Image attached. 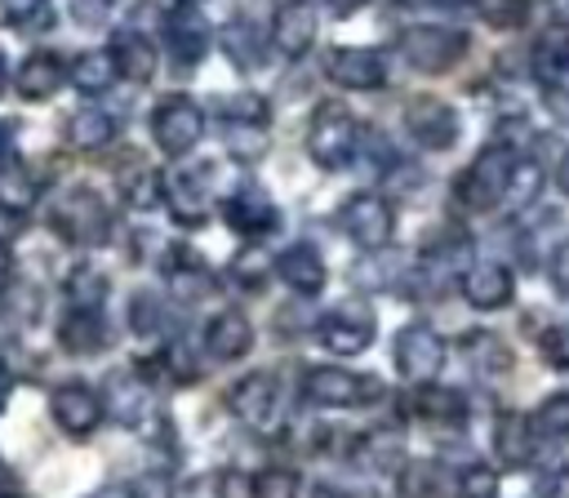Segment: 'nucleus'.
<instances>
[{
  "mask_svg": "<svg viewBox=\"0 0 569 498\" xmlns=\"http://www.w3.org/2000/svg\"><path fill=\"white\" fill-rule=\"evenodd\" d=\"M49 227L71 249H102L111 240V209L89 182H67L49 205Z\"/></svg>",
  "mask_w": 569,
  "mask_h": 498,
  "instance_id": "nucleus-1",
  "label": "nucleus"
},
{
  "mask_svg": "<svg viewBox=\"0 0 569 498\" xmlns=\"http://www.w3.org/2000/svg\"><path fill=\"white\" fill-rule=\"evenodd\" d=\"M516 156H520V151H516L507 138L485 142V147L471 156V165L458 169V178H453V200H458L467 213H489V209H498Z\"/></svg>",
  "mask_w": 569,
  "mask_h": 498,
  "instance_id": "nucleus-2",
  "label": "nucleus"
},
{
  "mask_svg": "<svg viewBox=\"0 0 569 498\" xmlns=\"http://www.w3.org/2000/svg\"><path fill=\"white\" fill-rule=\"evenodd\" d=\"M396 49L400 58L422 71V76H445L453 71L467 49H471V36L462 27H449V22H409L400 36H396Z\"/></svg>",
  "mask_w": 569,
  "mask_h": 498,
  "instance_id": "nucleus-3",
  "label": "nucleus"
},
{
  "mask_svg": "<svg viewBox=\"0 0 569 498\" xmlns=\"http://www.w3.org/2000/svg\"><path fill=\"white\" fill-rule=\"evenodd\" d=\"M360 138H365V129H360V120L342 102H320L311 124H307V156L325 173H338V169L356 165Z\"/></svg>",
  "mask_w": 569,
  "mask_h": 498,
  "instance_id": "nucleus-4",
  "label": "nucleus"
},
{
  "mask_svg": "<svg viewBox=\"0 0 569 498\" xmlns=\"http://www.w3.org/2000/svg\"><path fill=\"white\" fill-rule=\"evenodd\" d=\"M227 409L240 427H249L258 436H271L284 422V387L271 369H249L244 378H236L227 387Z\"/></svg>",
  "mask_w": 569,
  "mask_h": 498,
  "instance_id": "nucleus-5",
  "label": "nucleus"
},
{
  "mask_svg": "<svg viewBox=\"0 0 569 498\" xmlns=\"http://www.w3.org/2000/svg\"><path fill=\"white\" fill-rule=\"evenodd\" d=\"M151 138L173 160L191 156L200 147V138H204V107L191 93H164V98H156V107H151Z\"/></svg>",
  "mask_w": 569,
  "mask_h": 498,
  "instance_id": "nucleus-6",
  "label": "nucleus"
},
{
  "mask_svg": "<svg viewBox=\"0 0 569 498\" xmlns=\"http://www.w3.org/2000/svg\"><path fill=\"white\" fill-rule=\"evenodd\" d=\"M338 227H342V236H347L356 249H365V253L387 249V245L396 240V205H391L387 196H378V191H356V196L342 200Z\"/></svg>",
  "mask_w": 569,
  "mask_h": 498,
  "instance_id": "nucleus-7",
  "label": "nucleus"
},
{
  "mask_svg": "<svg viewBox=\"0 0 569 498\" xmlns=\"http://www.w3.org/2000/svg\"><path fill=\"white\" fill-rule=\"evenodd\" d=\"M311 325H316V338L325 342V351H333V356H360V351H369V342L378 333V320H373L369 302H360V298H342V302L325 307Z\"/></svg>",
  "mask_w": 569,
  "mask_h": 498,
  "instance_id": "nucleus-8",
  "label": "nucleus"
},
{
  "mask_svg": "<svg viewBox=\"0 0 569 498\" xmlns=\"http://www.w3.org/2000/svg\"><path fill=\"white\" fill-rule=\"evenodd\" d=\"M445 351H449V347H445L440 329L427 325V320H409V325L396 333V342H391L396 374H400L409 387L440 378V369H445Z\"/></svg>",
  "mask_w": 569,
  "mask_h": 498,
  "instance_id": "nucleus-9",
  "label": "nucleus"
},
{
  "mask_svg": "<svg viewBox=\"0 0 569 498\" xmlns=\"http://www.w3.org/2000/svg\"><path fill=\"white\" fill-rule=\"evenodd\" d=\"M378 391H382L378 378L351 374L342 365H320V369H307V378H302V396L316 409H360V405L378 400Z\"/></svg>",
  "mask_w": 569,
  "mask_h": 498,
  "instance_id": "nucleus-10",
  "label": "nucleus"
},
{
  "mask_svg": "<svg viewBox=\"0 0 569 498\" xmlns=\"http://www.w3.org/2000/svg\"><path fill=\"white\" fill-rule=\"evenodd\" d=\"M49 418L58 422L62 436L84 440V436H93V431L102 427V418H107L102 391H98L93 382H84V378H67V382H58V387L49 391Z\"/></svg>",
  "mask_w": 569,
  "mask_h": 498,
  "instance_id": "nucleus-11",
  "label": "nucleus"
},
{
  "mask_svg": "<svg viewBox=\"0 0 569 498\" xmlns=\"http://www.w3.org/2000/svg\"><path fill=\"white\" fill-rule=\"evenodd\" d=\"M405 133L422 151H449L462 138V116L436 93H413L405 102Z\"/></svg>",
  "mask_w": 569,
  "mask_h": 498,
  "instance_id": "nucleus-12",
  "label": "nucleus"
},
{
  "mask_svg": "<svg viewBox=\"0 0 569 498\" xmlns=\"http://www.w3.org/2000/svg\"><path fill=\"white\" fill-rule=\"evenodd\" d=\"M160 205H169L173 222L182 227H204L213 213V187H209V165H182L164 173Z\"/></svg>",
  "mask_w": 569,
  "mask_h": 498,
  "instance_id": "nucleus-13",
  "label": "nucleus"
},
{
  "mask_svg": "<svg viewBox=\"0 0 569 498\" xmlns=\"http://www.w3.org/2000/svg\"><path fill=\"white\" fill-rule=\"evenodd\" d=\"M218 213H222V222H227L236 236H249V240L271 236V231L280 227V205H276L258 182H240V187H231V191L222 196Z\"/></svg>",
  "mask_w": 569,
  "mask_h": 498,
  "instance_id": "nucleus-14",
  "label": "nucleus"
},
{
  "mask_svg": "<svg viewBox=\"0 0 569 498\" xmlns=\"http://www.w3.org/2000/svg\"><path fill=\"white\" fill-rule=\"evenodd\" d=\"M325 76L338 89H356V93H373L387 84V58L373 44H338L325 58Z\"/></svg>",
  "mask_w": 569,
  "mask_h": 498,
  "instance_id": "nucleus-15",
  "label": "nucleus"
},
{
  "mask_svg": "<svg viewBox=\"0 0 569 498\" xmlns=\"http://www.w3.org/2000/svg\"><path fill=\"white\" fill-rule=\"evenodd\" d=\"M458 289H462V302L471 311H502L516 298V276H511L507 262L480 258V262H467L458 271Z\"/></svg>",
  "mask_w": 569,
  "mask_h": 498,
  "instance_id": "nucleus-16",
  "label": "nucleus"
},
{
  "mask_svg": "<svg viewBox=\"0 0 569 498\" xmlns=\"http://www.w3.org/2000/svg\"><path fill=\"white\" fill-rule=\"evenodd\" d=\"M160 36H164V49H169L173 67H182V71L200 67L204 53H209V44H213V31H209V22L196 13V4H173V13H164Z\"/></svg>",
  "mask_w": 569,
  "mask_h": 498,
  "instance_id": "nucleus-17",
  "label": "nucleus"
},
{
  "mask_svg": "<svg viewBox=\"0 0 569 498\" xmlns=\"http://www.w3.org/2000/svg\"><path fill=\"white\" fill-rule=\"evenodd\" d=\"M102 391V409L120 422V427H142L151 418V382L142 378V369H111Z\"/></svg>",
  "mask_w": 569,
  "mask_h": 498,
  "instance_id": "nucleus-18",
  "label": "nucleus"
},
{
  "mask_svg": "<svg viewBox=\"0 0 569 498\" xmlns=\"http://www.w3.org/2000/svg\"><path fill=\"white\" fill-rule=\"evenodd\" d=\"M347 458L360 471H369V476H396V467L409 458V445H405V431L400 427L378 422V427H365V431L351 436Z\"/></svg>",
  "mask_w": 569,
  "mask_h": 498,
  "instance_id": "nucleus-19",
  "label": "nucleus"
},
{
  "mask_svg": "<svg viewBox=\"0 0 569 498\" xmlns=\"http://www.w3.org/2000/svg\"><path fill=\"white\" fill-rule=\"evenodd\" d=\"M316 9L307 4V0H284L280 9H276V18H271V49L284 58V62H298V58H307L311 53V44H316Z\"/></svg>",
  "mask_w": 569,
  "mask_h": 498,
  "instance_id": "nucleus-20",
  "label": "nucleus"
},
{
  "mask_svg": "<svg viewBox=\"0 0 569 498\" xmlns=\"http://www.w3.org/2000/svg\"><path fill=\"white\" fill-rule=\"evenodd\" d=\"M271 271H276V276H280L298 298L320 293V289H325V280H329V267H325V258H320V249H316L311 240H293V245H284V249L276 253Z\"/></svg>",
  "mask_w": 569,
  "mask_h": 498,
  "instance_id": "nucleus-21",
  "label": "nucleus"
},
{
  "mask_svg": "<svg viewBox=\"0 0 569 498\" xmlns=\"http://www.w3.org/2000/svg\"><path fill=\"white\" fill-rule=\"evenodd\" d=\"M58 347L67 356H98L111 347V329L102 307H67L58 320Z\"/></svg>",
  "mask_w": 569,
  "mask_h": 498,
  "instance_id": "nucleus-22",
  "label": "nucleus"
},
{
  "mask_svg": "<svg viewBox=\"0 0 569 498\" xmlns=\"http://www.w3.org/2000/svg\"><path fill=\"white\" fill-rule=\"evenodd\" d=\"M107 53H111V62H116V76L129 80V84H147V80L156 76V67H160V49H156V40L142 36L138 27H120V31L111 36Z\"/></svg>",
  "mask_w": 569,
  "mask_h": 498,
  "instance_id": "nucleus-23",
  "label": "nucleus"
},
{
  "mask_svg": "<svg viewBox=\"0 0 569 498\" xmlns=\"http://www.w3.org/2000/svg\"><path fill=\"white\" fill-rule=\"evenodd\" d=\"M160 271H164L169 293L182 298V302H200V298L213 289V271L204 267V258H200L191 245H169Z\"/></svg>",
  "mask_w": 569,
  "mask_h": 498,
  "instance_id": "nucleus-24",
  "label": "nucleus"
},
{
  "mask_svg": "<svg viewBox=\"0 0 569 498\" xmlns=\"http://www.w3.org/2000/svg\"><path fill=\"white\" fill-rule=\"evenodd\" d=\"M249 347H253V325H249V316L240 307H222V311H213L204 320V356L209 360L227 365V360L249 356Z\"/></svg>",
  "mask_w": 569,
  "mask_h": 498,
  "instance_id": "nucleus-25",
  "label": "nucleus"
},
{
  "mask_svg": "<svg viewBox=\"0 0 569 498\" xmlns=\"http://www.w3.org/2000/svg\"><path fill=\"white\" fill-rule=\"evenodd\" d=\"M542 436L533 431V418L525 409H507L493 418V454L502 467H529L538 458Z\"/></svg>",
  "mask_w": 569,
  "mask_h": 498,
  "instance_id": "nucleus-26",
  "label": "nucleus"
},
{
  "mask_svg": "<svg viewBox=\"0 0 569 498\" xmlns=\"http://www.w3.org/2000/svg\"><path fill=\"white\" fill-rule=\"evenodd\" d=\"M62 84H67V62H62L53 49H31V53L18 62L9 89H18V98H27V102H44V98H53Z\"/></svg>",
  "mask_w": 569,
  "mask_h": 498,
  "instance_id": "nucleus-27",
  "label": "nucleus"
},
{
  "mask_svg": "<svg viewBox=\"0 0 569 498\" xmlns=\"http://www.w3.org/2000/svg\"><path fill=\"white\" fill-rule=\"evenodd\" d=\"M405 409L413 418H427V422H440V427H462L467 422V396L458 387H445V382H418L405 400Z\"/></svg>",
  "mask_w": 569,
  "mask_h": 498,
  "instance_id": "nucleus-28",
  "label": "nucleus"
},
{
  "mask_svg": "<svg viewBox=\"0 0 569 498\" xmlns=\"http://www.w3.org/2000/svg\"><path fill=\"white\" fill-rule=\"evenodd\" d=\"M529 71L538 76V84H556L569 80V22H551L533 36L529 44Z\"/></svg>",
  "mask_w": 569,
  "mask_h": 498,
  "instance_id": "nucleus-29",
  "label": "nucleus"
},
{
  "mask_svg": "<svg viewBox=\"0 0 569 498\" xmlns=\"http://www.w3.org/2000/svg\"><path fill=\"white\" fill-rule=\"evenodd\" d=\"M116 133H120V124H116V116L102 111V107H80V111H71V116H67V129H62V138H67L71 151H102V147L116 142Z\"/></svg>",
  "mask_w": 569,
  "mask_h": 498,
  "instance_id": "nucleus-30",
  "label": "nucleus"
},
{
  "mask_svg": "<svg viewBox=\"0 0 569 498\" xmlns=\"http://www.w3.org/2000/svg\"><path fill=\"white\" fill-rule=\"evenodd\" d=\"M218 49H222V58H227L236 71H258L262 58H267V40H262V31H258L249 18H231V22L218 31Z\"/></svg>",
  "mask_w": 569,
  "mask_h": 498,
  "instance_id": "nucleus-31",
  "label": "nucleus"
},
{
  "mask_svg": "<svg viewBox=\"0 0 569 498\" xmlns=\"http://www.w3.org/2000/svg\"><path fill=\"white\" fill-rule=\"evenodd\" d=\"M467 262H471V236L462 227H440L422 240V267L440 276H458Z\"/></svg>",
  "mask_w": 569,
  "mask_h": 498,
  "instance_id": "nucleus-32",
  "label": "nucleus"
},
{
  "mask_svg": "<svg viewBox=\"0 0 569 498\" xmlns=\"http://www.w3.org/2000/svg\"><path fill=\"white\" fill-rule=\"evenodd\" d=\"M542 182H547V169H542V160H533V156H516V165H511V173H507V187H502V209L507 213H529L533 205H538V196H542Z\"/></svg>",
  "mask_w": 569,
  "mask_h": 498,
  "instance_id": "nucleus-33",
  "label": "nucleus"
},
{
  "mask_svg": "<svg viewBox=\"0 0 569 498\" xmlns=\"http://www.w3.org/2000/svg\"><path fill=\"white\" fill-rule=\"evenodd\" d=\"M116 80H120V76H116V62H111L107 49H84V53H76V58L67 62V84L80 89L84 98L107 93Z\"/></svg>",
  "mask_w": 569,
  "mask_h": 498,
  "instance_id": "nucleus-34",
  "label": "nucleus"
},
{
  "mask_svg": "<svg viewBox=\"0 0 569 498\" xmlns=\"http://www.w3.org/2000/svg\"><path fill=\"white\" fill-rule=\"evenodd\" d=\"M462 356H467V369H471L476 378H485V382H493L498 374L511 369V347H507L498 333H489V329L467 333V338H462Z\"/></svg>",
  "mask_w": 569,
  "mask_h": 498,
  "instance_id": "nucleus-35",
  "label": "nucleus"
},
{
  "mask_svg": "<svg viewBox=\"0 0 569 498\" xmlns=\"http://www.w3.org/2000/svg\"><path fill=\"white\" fill-rule=\"evenodd\" d=\"M396 494L400 498H445L449 494V476L436 458H405L396 467Z\"/></svg>",
  "mask_w": 569,
  "mask_h": 498,
  "instance_id": "nucleus-36",
  "label": "nucleus"
},
{
  "mask_svg": "<svg viewBox=\"0 0 569 498\" xmlns=\"http://www.w3.org/2000/svg\"><path fill=\"white\" fill-rule=\"evenodd\" d=\"M160 191H164V173L156 169V165H147V160H129L124 169H120V196H124V205L129 209H156L160 205Z\"/></svg>",
  "mask_w": 569,
  "mask_h": 498,
  "instance_id": "nucleus-37",
  "label": "nucleus"
},
{
  "mask_svg": "<svg viewBox=\"0 0 569 498\" xmlns=\"http://www.w3.org/2000/svg\"><path fill=\"white\" fill-rule=\"evenodd\" d=\"M0 18H4V27L22 31V36H44V31H53L58 9H53V0H0Z\"/></svg>",
  "mask_w": 569,
  "mask_h": 498,
  "instance_id": "nucleus-38",
  "label": "nucleus"
},
{
  "mask_svg": "<svg viewBox=\"0 0 569 498\" xmlns=\"http://www.w3.org/2000/svg\"><path fill=\"white\" fill-rule=\"evenodd\" d=\"M107 289H111V280H107L98 267H89V262L71 267L67 280H62L67 307H102V302H107Z\"/></svg>",
  "mask_w": 569,
  "mask_h": 498,
  "instance_id": "nucleus-39",
  "label": "nucleus"
},
{
  "mask_svg": "<svg viewBox=\"0 0 569 498\" xmlns=\"http://www.w3.org/2000/svg\"><path fill=\"white\" fill-rule=\"evenodd\" d=\"M36 196H40V187H36L27 173H13V169L0 173V218H9L18 231H22V222H27L31 205H36Z\"/></svg>",
  "mask_w": 569,
  "mask_h": 498,
  "instance_id": "nucleus-40",
  "label": "nucleus"
},
{
  "mask_svg": "<svg viewBox=\"0 0 569 498\" xmlns=\"http://www.w3.org/2000/svg\"><path fill=\"white\" fill-rule=\"evenodd\" d=\"M213 116L218 120H240V124H267L271 120V102L253 89H236V93H222L213 98Z\"/></svg>",
  "mask_w": 569,
  "mask_h": 498,
  "instance_id": "nucleus-41",
  "label": "nucleus"
},
{
  "mask_svg": "<svg viewBox=\"0 0 569 498\" xmlns=\"http://www.w3.org/2000/svg\"><path fill=\"white\" fill-rule=\"evenodd\" d=\"M471 9L493 31H520L529 22V13H533V0H471Z\"/></svg>",
  "mask_w": 569,
  "mask_h": 498,
  "instance_id": "nucleus-42",
  "label": "nucleus"
},
{
  "mask_svg": "<svg viewBox=\"0 0 569 498\" xmlns=\"http://www.w3.org/2000/svg\"><path fill=\"white\" fill-rule=\"evenodd\" d=\"M529 418L542 440H569V391H551Z\"/></svg>",
  "mask_w": 569,
  "mask_h": 498,
  "instance_id": "nucleus-43",
  "label": "nucleus"
},
{
  "mask_svg": "<svg viewBox=\"0 0 569 498\" xmlns=\"http://www.w3.org/2000/svg\"><path fill=\"white\" fill-rule=\"evenodd\" d=\"M302 476L293 467H262L249 476V498H298Z\"/></svg>",
  "mask_w": 569,
  "mask_h": 498,
  "instance_id": "nucleus-44",
  "label": "nucleus"
},
{
  "mask_svg": "<svg viewBox=\"0 0 569 498\" xmlns=\"http://www.w3.org/2000/svg\"><path fill=\"white\" fill-rule=\"evenodd\" d=\"M222 142L236 160H262L267 151V124H240V120H222Z\"/></svg>",
  "mask_w": 569,
  "mask_h": 498,
  "instance_id": "nucleus-45",
  "label": "nucleus"
},
{
  "mask_svg": "<svg viewBox=\"0 0 569 498\" xmlns=\"http://www.w3.org/2000/svg\"><path fill=\"white\" fill-rule=\"evenodd\" d=\"M227 276H231L236 289H244V293H262V285H267V276H271V262H267L258 249H240V253L231 258Z\"/></svg>",
  "mask_w": 569,
  "mask_h": 498,
  "instance_id": "nucleus-46",
  "label": "nucleus"
},
{
  "mask_svg": "<svg viewBox=\"0 0 569 498\" xmlns=\"http://www.w3.org/2000/svg\"><path fill=\"white\" fill-rule=\"evenodd\" d=\"M164 320H169V311H164L160 293H151V289L133 293V302H129V325H133L138 338H156V333L164 329Z\"/></svg>",
  "mask_w": 569,
  "mask_h": 498,
  "instance_id": "nucleus-47",
  "label": "nucleus"
},
{
  "mask_svg": "<svg viewBox=\"0 0 569 498\" xmlns=\"http://www.w3.org/2000/svg\"><path fill=\"white\" fill-rule=\"evenodd\" d=\"M538 356H542L547 369L569 374V320H556L538 333Z\"/></svg>",
  "mask_w": 569,
  "mask_h": 498,
  "instance_id": "nucleus-48",
  "label": "nucleus"
},
{
  "mask_svg": "<svg viewBox=\"0 0 569 498\" xmlns=\"http://www.w3.org/2000/svg\"><path fill=\"white\" fill-rule=\"evenodd\" d=\"M453 498H502L498 489V471L485 467V462H467L458 485H453Z\"/></svg>",
  "mask_w": 569,
  "mask_h": 498,
  "instance_id": "nucleus-49",
  "label": "nucleus"
},
{
  "mask_svg": "<svg viewBox=\"0 0 569 498\" xmlns=\"http://www.w3.org/2000/svg\"><path fill=\"white\" fill-rule=\"evenodd\" d=\"M160 369H164L173 382H196V378H200V365H196V351H191L187 338L164 342V351H160Z\"/></svg>",
  "mask_w": 569,
  "mask_h": 498,
  "instance_id": "nucleus-50",
  "label": "nucleus"
},
{
  "mask_svg": "<svg viewBox=\"0 0 569 498\" xmlns=\"http://www.w3.org/2000/svg\"><path fill=\"white\" fill-rule=\"evenodd\" d=\"M542 111H547L556 124H569V80L542 84Z\"/></svg>",
  "mask_w": 569,
  "mask_h": 498,
  "instance_id": "nucleus-51",
  "label": "nucleus"
},
{
  "mask_svg": "<svg viewBox=\"0 0 569 498\" xmlns=\"http://www.w3.org/2000/svg\"><path fill=\"white\" fill-rule=\"evenodd\" d=\"M547 276H551V289H556L560 298H569V240H560V245L551 249V258H547Z\"/></svg>",
  "mask_w": 569,
  "mask_h": 498,
  "instance_id": "nucleus-52",
  "label": "nucleus"
},
{
  "mask_svg": "<svg viewBox=\"0 0 569 498\" xmlns=\"http://www.w3.org/2000/svg\"><path fill=\"white\" fill-rule=\"evenodd\" d=\"M111 4L116 0H71V13H76L80 27H102L107 13H111Z\"/></svg>",
  "mask_w": 569,
  "mask_h": 498,
  "instance_id": "nucleus-53",
  "label": "nucleus"
},
{
  "mask_svg": "<svg viewBox=\"0 0 569 498\" xmlns=\"http://www.w3.org/2000/svg\"><path fill=\"white\" fill-rule=\"evenodd\" d=\"M218 498H249V471L227 467V471L218 476Z\"/></svg>",
  "mask_w": 569,
  "mask_h": 498,
  "instance_id": "nucleus-54",
  "label": "nucleus"
},
{
  "mask_svg": "<svg viewBox=\"0 0 569 498\" xmlns=\"http://www.w3.org/2000/svg\"><path fill=\"white\" fill-rule=\"evenodd\" d=\"M18 160V120H0V173Z\"/></svg>",
  "mask_w": 569,
  "mask_h": 498,
  "instance_id": "nucleus-55",
  "label": "nucleus"
},
{
  "mask_svg": "<svg viewBox=\"0 0 569 498\" xmlns=\"http://www.w3.org/2000/svg\"><path fill=\"white\" fill-rule=\"evenodd\" d=\"M89 498H147V494H142V485H133V480H107V485H98Z\"/></svg>",
  "mask_w": 569,
  "mask_h": 498,
  "instance_id": "nucleus-56",
  "label": "nucleus"
},
{
  "mask_svg": "<svg viewBox=\"0 0 569 498\" xmlns=\"http://www.w3.org/2000/svg\"><path fill=\"white\" fill-rule=\"evenodd\" d=\"M365 4H369V0H325V9H329L333 18H356Z\"/></svg>",
  "mask_w": 569,
  "mask_h": 498,
  "instance_id": "nucleus-57",
  "label": "nucleus"
},
{
  "mask_svg": "<svg viewBox=\"0 0 569 498\" xmlns=\"http://www.w3.org/2000/svg\"><path fill=\"white\" fill-rule=\"evenodd\" d=\"M13 285V253H9V245L0 240V293Z\"/></svg>",
  "mask_w": 569,
  "mask_h": 498,
  "instance_id": "nucleus-58",
  "label": "nucleus"
},
{
  "mask_svg": "<svg viewBox=\"0 0 569 498\" xmlns=\"http://www.w3.org/2000/svg\"><path fill=\"white\" fill-rule=\"evenodd\" d=\"M556 187H560V196H569V151H565L560 165H556Z\"/></svg>",
  "mask_w": 569,
  "mask_h": 498,
  "instance_id": "nucleus-59",
  "label": "nucleus"
},
{
  "mask_svg": "<svg viewBox=\"0 0 569 498\" xmlns=\"http://www.w3.org/2000/svg\"><path fill=\"white\" fill-rule=\"evenodd\" d=\"M9 84H13V67H9V58H4V49H0V98L9 93Z\"/></svg>",
  "mask_w": 569,
  "mask_h": 498,
  "instance_id": "nucleus-60",
  "label": "nucleus"
},
{
  "mask_svg": "<svg viewBox=\"0 0 569 498\" xmlns=\"http://www.w3.org/2000/svg\"><path fill=\"white\" fill-rule=\"evenodd\" d=\"M547 9H551L556 22H569V0H547Z\"/></svg>",
  "mask_w": 569,
  "mask_h": 498,
  "instance_id": "nucleus-61",
  "label": "nucleus"
},
{
  "mask_svg": "<svg viewBox=\"0 0 569 498\" xmlns=\"http://www.w3.org/2000/svg\"><path fill=\"white\" fill-rule=\"evenodd\" d=\"M4 400H9V374L0 369V414H4Z\"/></svg>",
  "mask_w": 569,
  "mask_h": 498,
  "instance_id": "nucleus-62",
  "label": "nucleus"
},
{
  "mask_svg": "<svg viewBox=\"0 0 569 498\" xmlns=\"http://www.w3.org/2000/svg\"><path fill=\"white\" fill-rule=\"evenodd\" d=\"M0 498H18V494H13V489H0Z\"/></svg>",
  "mask_w": 569,
  "mask_h": 498,
  "instance_id": "nucleus-63",
  "label": "nucleus"
},
{
  "mask_svg": "<svg viewBox=\"0 0 569 498\" xmlns=\"http://www.w3.org/2000/svg\"><path fill=\"white\" fill-rule=\"evenodd\" d=\"M173 4H200V0H173Z\"/></svg>",
  "mask_w": 569,
  "mask_h": 498,
  "instance_id": "nucleus-64",
  "label": "nucleus"
}]
</instances>
